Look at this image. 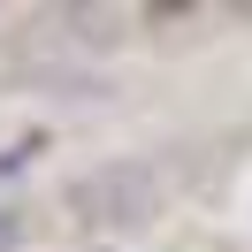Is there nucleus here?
Masks as SVG:
<instances>
[{
    "label": "nucleus",
    "instance_id": "obj_1",
    "mask_svg": "<svg viewBox=\"0 0 252 252\" xmlns=\"http://www.w3.org/2000/svg\"><path fill=\"white\" fill-rule=\"evenodd\" d=\"M153 168H138V160H123V168H99V176H84V191H77V206L92 221H115V229H123V221H145L153 214Z\"/></svg>",
    "mask_w": 252,
    "mask_h": 252
},
{
    "label": "nucleus",
    "instance_id": "obj_2",
    "mask_svg": "<svg viewBox=\"0 0 252 252\" xmlns=\"http://www.w3.org/2000/svg\"><path fill=\"white\" fill-rule=\"evenodd\" d=\"M16 245H23V221L8 214V206H0V252H16Z\"/></svg>",
    "mask_w": 252,
    "mask_h": 252
}]
</instances>
